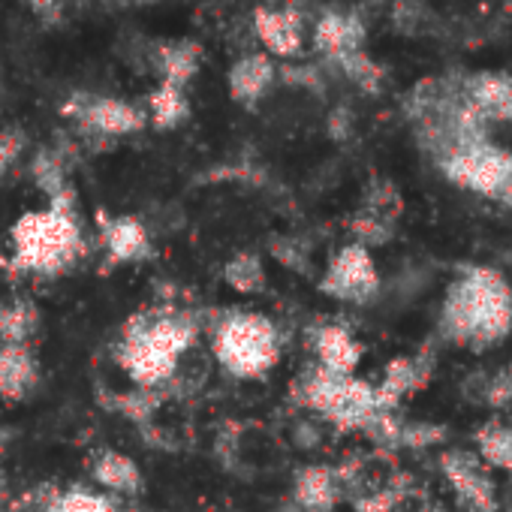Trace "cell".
I'll list each match as a JSON object with an SVG mask.
<instances>
[{
  "instance_id": "cell-18",
  "label": "cell",
  "mask_w": 512,
  "mask_h": 512,
  "mask_svg": "<svg viewBox=\"0 0 512 512\" xmlns=\"http://www.w3.org/2000/svg\"><path fill=\"white\" fill-rule=\"evenodd\" d=\"M157 67L163 73V82L184 88L193 79V73L199 70V46L190 40L166 43L157 49Z\"/></svg>"
},
{
  "instance_id": "cell-7",
  "label": "cell",
  "mask_w": 512,
  "mask_h": 512,
  "mask_svg": "<svg viewBox=\"0 0 512 512\" xmlns=\"http://www.w3.org/2000/svg\"><path fill=\"white\" fill-rule=\"evenodd\" d=\"M323 290L344 302H371L380 290V275L371 260V250L362 244H347L326 272Z\"/></svg>"
},
{
  "instance_id": "cell-4",
  "label": "cell",
  "mask_w": 512,
  "mask_h": 512,
  "mask_svg": "<svg viewBox=\"0 0 512 512\" xmlns=\"http://www.w3.org/2000/svg\"><path fill=\"white\" fill-rule=\"evenodd\" d=\"M64 196L67 193H55L49 211L28 214L16 226V256L34 272H55L67 266L79 250V226Z\"/></svg>"
},
{
  "instance_id": "cell-20",
  "label": "cell",
  "mask_w": 512,
  "mask_h": 512,
  "mask_svg": "<svg viewBox=\"0 0 512 512\" xmlns=\"http://www.w3.org/2000/svg\"><path fill=\"white\" fill-rule=\"evenodd\" d=\"M106 244H109L112 260H136L148 247V232L139 220L121 217L106 229Z\"/></svg>"
},
{
  "instance_id": "cell-10",
  "label": "cell",
  "mask_w": 512,
  "mask_h": 512,
  "mask_svg": "<svg viewBox=\"0 0 512 512\" xmlns=\"http://www.w3.org/2000/svg\"><path fill=\"white\" fill-rule=\"evenodd\" d=\"M67 115H73L94 136H127L142 130L148 121L142 109L112 97H79Z\"/></svg>"
},
{
  "instance_id": "cell-31",
  "label": "cell",
  "mask_w": 512,
  "mask_h": 512,
  "mask_svg": "<svg viewBox=\"0 0 512 512\" xmlns=\"http://www.w3.org/2000/svg\"><path fill=\"white\" fill-rule=\"evenodd\" d=\"M139 4H154V0H139Z\"/></svg>"
},
{
  "instance_id": "cell-2",
  "label": "cell",
  "mask_w": 512,
  "mask_h": 512,
  "mask_svg": "<svg viewBox=\"0 0 512 512\" xmlns=\"http://www.w3.org/2000/svg\"><path fill=\"white\" fill-rule=\"evenodd\" d=\"M431 163L449 184L494 199L512 211V151L497 145L491 136L467 139Z\"/></svg>"
},
{
  "instance_id": "cell-25",
  "label": "cell",
  "mask_w": 512,
  "mask_h": 512,
  "mask_svg": "<svg viewBox=\"0 0 512 512\" xmlns=\"http://www.w3.org/2000/svg\"><path fill=\"white\" fill-rule=\"evenodd\" d=\"M49 512H118L109 500L97 497V494H88V491H70L64 497H58Z\"/></svg>"
},
{
  "instance_id": "cell-17",
  "label": "cell",
  "mask_w": 512,
  "mask_h": 512,
  "mask_svg": "<svg viewBox=\"0 0 512 512\" xmlns=\"http://www.w3.org/2000/svg\"><path fill=\"white\" fill-rule=\"evenodd\" d=\"M34 359L22 344H4L0 347V395L19 398L34 386Z\"/></svg>"
},
{
  "instance_id": "cell-5",
  "label": "cell",
  "mask_w": 512,
  "mask_h": 512,
  "mask_svg": "<svg viewBox=\"0 0 512 512\" xmlns=\"http://www.w3.org/2000/svg\"><path fill=\"white\" fill-rule=\"evenodd\" d=\"M214 353L238 377H256L278 362L275 326L260 314H238L220 323Z\"/></svg>"
},
{
  "instance_id": "cell-19",
  "label": "cell",
  "mask_w": 512,
  "mask_h": 512,
  "mask_svg": "<svg viewBox=\"0 0 512 512\" xmlns=\"http://www.w3.org/2000/svg\"><path fill=\"white\" fill-rule=\"evenodd\" d=\"M296 500L311 512H329L338 500V479L326 467H308L296 482Z\"/></svg>"
},
{
  "instance_id": "cell-21",
  "label": "cell",
  "mask_w": 512,
  "mask_h": 512,
  "mask_svg": "<svg viewBox=\"0 0 512 512\" xmlns=\"http://www.w3.org/2000/svg\"><path fill=\"white\" fill-rule=\"evenodd\" d=\"M148 115L157 127L169 130V127H178L184 118H187V97H184V88L178 85H169V82H160V88L148 97Z\"/></svg>"
},
{
  "instance_id": "cell-9",
  "label": "cell",
  "mask_w": 512,
  "mask_h": 512,
  "mask_svg": "<svg viewBox=\"0 0 512 512\" xmlns=\"http://www.w3.org/2000/svg\"><path fill=\"white\" fill-rule=\"evenodd\" d=\"M461 91L473 112L491 124H512V76L503 70H473L458 73Z\"/></svg>"
},
{
  "instance_id": "cell-26",
  "label": "cell",
  "mask_w": 512,
  "mask_h": 512,
  "mask_svg": "<svg viewBox=\"0 0 512 512\" xmlns=\"http://www.w3.org/2000/svg\"><path fill=\"white\" fill-rule=\"evenodd\" d=\"M446 437V428L443 425H428V422H413V425H404L401 422V434H398V446H434Z\"/></svg>"
},
{
  "instance_id": "cell-15",
  "label": "cell",
  "mask_w": 512,
  "mask_h": 512,
  "mask_svg": "<svg viewBox=\"0 0 512 512\" xmlns=\"http://www.w3.org/2000/svg\"><path fill=\"white\" fill-rule=\"evenodd\" d=\"M275 67L266 55H247L229 70V91L238 103H256L272 85Z\"/></svg>"
},
{
  "instance_id": "cell-28",
  "label": "cell",
  "mask_w": 512,
  "mask_h": 512,
  "mask_svg": "<svg viewBox=\"0 0 512 512\" xmlns=\"http://www.w3.org/2000/svg\"><path fill=\"white\" fill-rule=\"evenodd\" d=\"M19 154H22V136L16 130H4V133H0V172L10 169Z\"/></svg>"
},
{
  "instance_id": "cell-12",
  "label": "cell",
  "mask_w": 512,
  "mask_h": 512,
  "mask_svg": "<svg viewBox=\"0 0 512 512\" xmlns=\"http://www.w3.org/2000/svg\"><path fill=\"white\" fill-rule=\"evenodd\" d=\"M314 46L323 52L326 61H341L353 52L365 49V22L359 13L350 10H329L317 19Z\"/></svg>"
},
{
  "instance_id": "cell-27",
  "label": "cell",
  "mask_w": 512,
  "mask_h": 512,
  "mask_svg": "<svg viewBox=\"0 0 512 512\" xmlns=\"http://www.w3.org/2000/svg\"><path fill=\"white\" fill-rule=\"evenodd\" d=\"M485 401L491 407H509L512 404V362L500 368L488 383H485Z\"/></svg>"
},
{
  "instance_id": "cell-16",
  "label": "cell",
  "mask_w": 512,
  "mask_h": 512,
  "mask_svg": "<svg viewBox=\"0 0 512 512\" xmlns=\"http://www.w3.org/2000/svg\"><path fill=\"white\" fill-rule=\"evenodd\" d=\"M476 455L488 470H512V425L488 419L476 428Z\"/></svg>"
},
{
  "instance_id": "cell-24",
  "label": "cell",
  "mask_w": 512,
  "mask_h": 512,
  "mask_svg": "<svg viewBox=\"0 0 512 512\" xmlns=\"http://www.w3.org/2000/svg\"><path fill=\"white\" fill-rule=\"evenodd\" d=\"M226 281L241 293H253V290H260L266 284V275H263L260 263H256L253 256H238V260H232L226 266Z\"/></svg>"
},
{
  "instance_id": "cell-14",
  "label": "cell",
  "mask_w": 512,
  "mask_h": 512,
  "mask_svg": "<svg viewBox=\"0 0 512 512\" xmlns=\"http://www.w3.org/2000/svg\"><path fill=\"white\" fill-rule=\"evenodd\" d=\"M317 356H320V368L329 374H344L350 377L362 359V347L359 341L341 329V326H326L317 335Z\"/></svg>"
},
{
  "instance_id": "cell-29",
  "label": "cell",
  "mask_w": 512,
  "mask_h": 512,
  "mask_svg": "<svg viewBox=\"0 0 512 512\" xmlns=\"http://www.w3.org/2000/svg\"><path fill=\"white\" fill-rule=\"evenodd\" d=\"M28 7L43 22H58L64 16V0H28Z\"/></svg>"
},
{
  "instance_id": "cell-23",
  "label": "cell",
  "mask_w": 512,
  "mask_h": 512,
  "mask_svg": "<svg viewBox=\"0 0 512 512\" xmlns=\"http://www.w3.org/2000/svg\"><path fill=\"white\" fill-rule=\"evenodd\" d=\"M338 67H341V73L350 79V82H356L362 91H380V82H383V70L368 58V52L362 49V52H353V55H347V58H341V61H335Z\"/></svg>"
},
{
  "instance_id": "cell-22",
  "label": "cell",
  "mask_w": 512,
  "mask_h": 512,
  "mask_svg": "<svg viewBox=\"0 0 512 512\" xmlns=\"http://www.w3.org/2000/svg\"><path fill=\"white\" fill-rule=\"evenodd\" d=\"M94 476L106 485V488H115V491H136L142 476H139V467L121 455V452H103L97 467H94Z\"/></svg>"
},
{
  "instance_id": "cell-11",
  "label": "cell",
  "mask_w": 512,
  "mask_h": 512,
  "mask_svg": "<svg viewBox=\"0 0 512 512\" xmlns=\"http://www.w3.org/2000/svg\"><path fill=\"white\" fill-rule=\"evenodd\" d=\"M434 374V353H416V356H401L386 365L383 383L377 389V404L380 410H395L404 398L416 395L419 389L428 386Z\"/></svg>"
},
{
  "instance_id": "cell-6",
  "label": "cell",
  "mask_w": 512,
  "mask_h": 512,
  "mask_svg": "<svg viewBox=\"0 0 512 512\" xmlns=\"http://www.w3.org/2000/svg\"><path fill=\"white\" fill-rule=\"evenodd\" d=\"M308 407L320 410L326 419H332L338 428H365L368 419L380 410L377 404V389L359 377H344V374H329L317 368L314 377L302 386Z\"/></svg>"
},
{
  "instance_id": "cell-3",
  "label": "cell",
  "mask_w": 512,
  "mask_h": 512,
  "mask_svg": "<svg viewBox=\"0 0 512 512\" xmlns=\"http://www.w3.org/2000/svg\"><path fill=\"white\" fill-rule=\"evenodd\" d=\"M190 344V326L178 317H154V320H136L127 329L124 338V368L130 377L148 389L163 383L181 356V350Z\"/></svg>"
},
{
  "instance_id": "cell-8",
  "label": "cell",
  "mask_w": 512,
  "mask_h": 512,
  "mask_svg": "<svg viewBox=\"0 0 512 512\" xmlns=\"http://www.w3.org/2000/svg\"><path fill=\"white\" fill-rule=\"evenodd\" d=\"M443 476L449 479L458 503L467 512H497V494L488 467L479 461V455L467 449H449L440 455Z\"/></svg>"
},
{
  "instance_id": "cell-13",
  "label": "cell",
  "mask_w": 512,
  "mask_h": 512,
  "mask_svg": "<svg viewBox=\"0 0 512 512\" xmlns=\"http://www.w3.org/2000/svg\"><path fill=\"white\" fill-rule=\"evenodd\" d=\"M253 31L263 40V46L272 55L290 58L302 52V40H305V19L299 10L293 7H281V10H260L253 16Z\"/></svg>"
},
{
  "instance_id": "cell-1",
  "label": "cell",
  "mask_w": 512,
  "mask_h": 512,
  "mask_svg": "<svg viewBox=\"0 0 512 512\" xmlns=\"http://www.w3.org/2000/svg\"><path fill=\"white\" fill-rule=\"evenodd\" d=\"M437 332L443 341L482 353L512 332V290L491 266L464 269L446 290Z\"/></svg>"
},
{
  "instance_id": "cell-30",
  "label": "cell",
  "mask_w": 512,
  "mask_h": 512,
  "mask_svg": "<svg viewBox=\"0 0 512 512\" xmlns=\"http://www.w3.org/2000/svg\"><path fill=\"white\" fill-rule=\"evenodd\" d=\"M419 512H446V509L443 506H422Z\"/></svg>"
}]
</instances>
